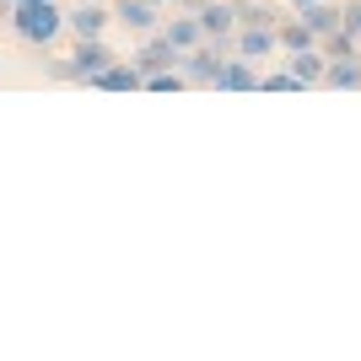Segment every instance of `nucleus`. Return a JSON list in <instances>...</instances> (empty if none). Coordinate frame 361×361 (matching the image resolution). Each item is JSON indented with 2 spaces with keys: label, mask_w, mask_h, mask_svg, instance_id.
I'll return each mask as SVG.
<instances>
[{
  "label": "nucleus",
  "mask_w": 361,
  "mask_h": 361,
  "mask_svg": "<svg viewBox=\"0 0 361 361\" xmlns=\"http://www.w3.org/2000/svg\"><path fill=\"white\" fill-rule=\"evenodd\" d=\"M259 65L254 60H243V54H226L221 75H216V92H259Z\"/></svg>",
  "instance_id": "1a4fd4ad"
},
{
  "label": "nucleus",
  "mask_w": 361,
  "mask_h": 361,
  "mask_svg": "<svg viewBox=\"0 0 361 361\" xmlns=\"http://www.w3.org/2000/svg\"><path fill=\"white\" fill-rule=\"evenodd\" d=\"M87 87H97V92H140V87H146V75H140L130 60H114L108 71H97V75H92Z\"/></svg>",
  "instance_id": "9d476101"
},
{
  "label": "nucleus",
  "mask_w": 361,
  "mask_h": 361,
  "mask_svg": "<svg viewBox=\"0 0 361 361\" xmlns=\"http://www.w3.org/2000/svg\"><path fill=\"white\" fill-rule=\"evenodd\" d=\"M340 27H345L350 38H356V44H361V0H350V6H340Z\"/></svg>",
  "instance_id": "aec40b11"
},
{
  "label": "nucleus",
  "mask_w": 361,
  "mask_h": 361,
  "mask_svg": "<svg viewBox=\"0 0 361 361\" xmlns=\"http://www.w3.org/2000/svg\"><path fill=\"white\" fill-rule=\"evenodd\" d=\"M318 49H324V54H329V60H356V54H361V44H356V38H350L345 27H334V32H324V38H318Z\"/></svg>",
  "instance_id": "f3484780"
},
{
  "label": "nucleus",
  "mask_w": 361,
  "mask_h": 361,
  "mask_svg": "<svg viewBox=\"0 0 361 361\" xmlns=\"http://www.w3.org/2000/svg\"><path fill=\"white\" fill-rule=\"evenodd\" d=\"M221 65H226V44H211V38H200L189 54H178V71L189 87H216Z\"/></svg>",
  "instance_id": "7ed1b4c3"
},
{
  "label": "nucleus",
  "mask_w": 361,
  "mask_h": 361,
  "mask_svg": "<svg viewBox=\"0 0 361 361\" xmlns=\"http://www.w3.org/2000/svg\"><path fill=\"white\" fill-rule=\"evenodd\" d=\"M11 6H27V0H11Z\"/></svg>",
  "instance_id": "5701e85b"
},
{
  "label": "nucleus",
  "mask_w": 361,
  "mask_h": 361,
  "mask_svg": "<svg viewBox=\"0 0 361 361\" xmlns=\"http://www.w3.org/2000/svg\"><path fill=\"white\" fill-rule=\"evenodd\" d=\"M297 16H302V22H307V27L318 32V38L340 27V6H329V0H313V6H297Z\"/></svg>",
  "instance_id": "2eb2a0df"
},
{
  "label": "nucleus",
  "mask_w": 361,
  "mask_h": 361,
  "mask_svg": "<svg viewBox=\"0 0 361 361\" xmlns=\"http://www.w3.org/2000/svg\"><path fill=\"white\" fill-rule=\"evenodd\" d=\"M130 65H135L140 75H157V71H173V65H178V49L167 44L162 38V27L157 32H146V44L135 49V54H130Z\"/></svg>",
  "instance_id": "0eeeda50"
},
{
  "label": "nucleus",
  "mask_w": 361,
  "mask_h": 361,
  "mask_svg": "<svg viewBox=\"0 0 361 361\" xmlns=\"http://www.w3.org/2000/svg\"><path fill=\"white\" fill-rule=\"evenodd\" d=\"M195 22H200V32H205L211 44L232 49V32H238V11H232V0H200V6H195Z\"/></svg>",
  "instance_id": "20e7f679"
},
{
  "label": "nucleus",
  "mask_w": 361,
  "mask_h": 361,
  "mask_svg": "<svg viewBox=\"0 0 361 361\" xmlns=\"http://www.w3.org/2000/svg\"><path fill=\"white\" fill-rule=\"evenodd\" d=\"M324 65H329V54H324V49H302V54H291V65H286V71L291 75H297V87L302 92H307V87H324Z\"/></svg>",
  "instance_id": "9b49d317"
},
{
  "label": "nucleus",
  "mask_w": 361,
  "mask_h": 361,
  "mask_svg": "<svg viewBox=\"0 0 361 361\" xmlns=\"http://www.w3.org/2000/svg\"><path fill=\"white\" fill-rule=\"evenodd\" d=\"M291 6H313V0H291Z\"/></svg>",
  "instance_id": "4be33fe9"
},
{
  "label": "nucleus",
  "mask_w": 361,
  "mask_h": 361,
  "mask_svg": "<svg viewBox=\"0 0 361 361\" xmlns=\"http://www.w3.org/2000/svg\"><path fill=\"white\" fill-rule=\"evenodd\" d=\"M162 38H167L173 49H178V54H189V49H195L200 38H205V32H200L195 11H183V16H173V22H162Z\"/></svg>",
  "instance_id": "ddd939ff"
},
{
  "label": "nucleus",
  "mask_w": 361,
  "mask_h": 361,
  "mask_svg": "<svg viewBox=\"0 0 361 361\" xmlns=\"http://www.w3.org/2000/svg\"><path fill=\"white\" fill-rule=\"evenodd\" d=\"M232 54L264 65L270 54H281V38H275V27H238V32H232Z\"/></svg>",
  "instance_id": "6e6552de"
},
{
  "label": "nucleus",
  "mask_w": 361,
  "mask_h": 361,
  "mask_svg": "<svg viewBox=\"0 0 361 361\" xmlns=\"http://www.w3.org/2000/svg\"><path fill=\"white\" fill-rule=\"evenodd\" d=\"M114 22L130 27L135 38H146V32L162 27V6H157V0H114Z\"/></svg>",
  "instance_id": "423d86ee"
},
{
  "label": "nucleus",
  "mask_w": 361,
  "mask_h": 361,
  "mask_svg": "<svg viewBox=\"0 0 361 361\" xmlns=\"http://www.w3.org/2000/svg\"><path fill=\"white\" fill-rule=\"evenodd\" d=\"M114 60H119V54H114L103 38H75V54L71 60H49V75H54V81H81V87H87L92 75L108 71Z\"/></svg>",
  "instance_id": "f03ea898"
},
{
  "label": "nucleus",
  "mask_w": 361,
  "mask_h": 361,
  "mask_svg": "<svg viewBox=\"0 0 361 361\" xmlns=\"http://www.w3.org/2000/svg\"><path fill=\"white\" fill-rule=\"evenodd\" d=\"M146 87H151V92H183L189 81H183V71L173 65V71H157V75H146Z\"/></svg>",
  "instance_id": "a211bd4d"
},
{
  "label": "nucleus",
  "mask_w": 361,
  "mask_h": 361,
  "mask_svg": "<svg viewBox=\"0 0 361 361\" xmlns=\"http://www.w3.org/2000/svg\"><path fill=\"white\" fill-rule=\"evenodd\" d=\"M173 6H183V11H195V6H200V0H173Z\"/></svg>",
  "instance_id": "412c9836"
},
{
  "label": "nucleus",
  "mask_w": 361,
  "mask_h": 361,
  "mask_svg": "<svg viewBox=\"0 0 361 361\" xmlns=\"http://www.w3.org/2000/svg\"><path fill=\"white\" fill-rule=\"evenodd\" d=\"M324 87H340V92L361 87V54H356V60H329V65H324Z\"/></svg>",
  "instance_id": "dca6fc26"
},
{
  "label": "nucleus",
  "mask_w": 361,
  "mask_h": 361,
  "mask_svg": "<svg viewBox=\"0 0 361 361\" xmlns=\"http://www.w3.org/2000/svg\"><path fill=\"white\" fill-rule=\"evenodd\" d=\"M232 11H238V27H275L281 22V11L264 0H232Z\"/></svg>",
  "instance_id": "4468645a"
},
{
  "label": "nucleus",
  "mask_w": 361,
  "mask_h": 361,
  "mask_svg": "<svg viewBox=\"0 0 361 361\" xmlns=\"http://www.w3.org/2000/svg\"><path fill=\"white\" fill-rule=\"evenodd\" d=\"M275 38H281V54H302V49H313L318 44V32L307 27V22H302V16H281V22H275Z\"/></svg>",
  "instance_id": "f8f14e48"
},
{
  "label": "nucleus",
  "mask_w": 361,
  "mask_h": 361,
  "mask_svg": "<svg viewBox=\"0 0 361 361\" xmlns=\"http://www.w3.org/2000/svg\"><path fill=\"white\" fill-rule=\"evenodd\" d=\"M108 22H114V6H103V0H75V11H65V32H75V38H103Z\"/></svg>",
  "instance_id": "39448f33"
},
{
  "label": "nucleus",
  "mask_w": 361,
  "mask_h": 361,
  "mask_svg": "<svg viewBox=\"0 0 361 361\" xmlns=\"http://www.w3.org/2000/svg\"><path fill=\"white\" fill-rule=\"evenodd\" d=\"M259 87H264V92H302L291 71H270V75H259Z\"/></svg>",
  "instance_id": "6ab92c4d"
},
{
  "label": "nucleus",
  "mask_w": 361,
  "mask_h": 361,
  "mask_svg": "<svg viewBox=\"0 0 361 361\" xmlns=\"http://www.w3.org/2000/svg\"><path fill=\"white\" fill-rule=\"evenodd\" d=\"M11 32L27 49H49L65 32V11L54 0H27V6H11Z\"/></svg>",
  "instance_id": "f257e3e1"
}]
</instances>
